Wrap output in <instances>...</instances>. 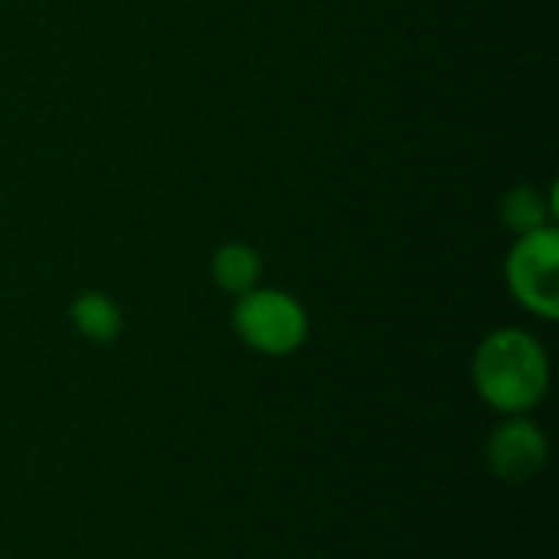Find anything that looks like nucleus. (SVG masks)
<instances>
[{"label": "nucleus", "mask_w": 559, "mask_h": 559, "mask_svg": "<svg viewBox=\"0 0 559 559\" xmlns=\"http://www.w3.org/2000/svg\"><path fill=\"white\" fill-rule=\"evenodd\" d=\"M69 318H72V328L92 344H111L121 337V328H124L121 308L102 292H82L72 301Z\"/></svg>", "instance_id": "5"}, {"label": "nucleus", "mask_w": 559, "mask_h": 559, "mask_svg": "<svg viewBox=\"0 0 559 559\" xmlns=\"http://www.w3.org/2000/svg\"><path fill=\"white\" fill-rule=\"evenodd\" d=\"M475 393L501 416L534 413L550 390V357L521 328L491 331L472 357Z\"/></svg>", "instance_id": "1"}, {"label": "nucleus", "mask_w": 559, "mask_h": 559, "mask_svg": "<svg viewBox=\"0 0 559 559\" xmlns=\"http://www.w3.org/2000/svg\"><path fill=\"white\" fill-rule=\"evenodd\" d=\"M550 213H554V197H544L537 187H514L501 203V219L514 233H531L547 226Z\"/></svg>", "instance_id": "7"}, {"label": "nucleus", "mask_w": 559, "mask_h": 559, "mask_svg": "<svg viewBox=\"0 0 559 559\" xmlns=\"http://www.w3.org/2000/svg\"><path fill=\"white\" fill-rule=\"evenodd\" d=\"M550 459V442L544 429L527 416H504L488 439V468L504 485L534 481Z\"/></svg>", "instance_id": "4"}, {"label": "nucleus", "mask_w": 559, "mask_h": 559, "mask_svg": "<svg viewBox=\"0 0 559 559\" xmlns=\"http://www.w3.org/2000/svg\"><path fill=\"white\" fill-rule=\"evenodd\" d=\"M508 288L531 314L554 321L559 314V233L554 226H540L521 233L508 262H504Z\"/></svg>", "instance_id": "3"}, {"label": "nucleus", "mask_w": 559, "mask_h": 559, "mask_svg": "<svg viewBox=\"0 0 559 559\" xmlns=\"http://www.w3.org/2000/svg\"><path fill=\"white\" fill-rule=\"evenodd\" d=\"M305 305L278 288H252L233 308V331L246 347L265 357H288L308 341Z\"/></svg>", "instance_id": "2"}, {"label": "nucleus", "mask_w": 559, "mask_h": 559, "mask_svg": "<svg viewBox=\"0 0 559 559\" xmlns=\"http://www.w3.org/2000/svg\"><path fill=\"white\" fill-rule=\"evenodd\" d=\"M262 278V259L246 242H226L213 255V282L229 295H246Z\"/></svg>", "instance_id": "6"}]
</instances>
